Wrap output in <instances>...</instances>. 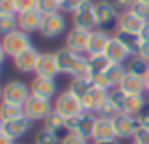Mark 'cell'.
Listing matches in <instances>:
<instances>
[{"mask_svg":"<svg viewBox=\"0 0 149 144\" xmlns=\"http://www.w3.org/2000/svg\"><path fill=\"white\" fill-rule=\"evenodd\" d=\"M113 123H114V130H116V139L118 141L134 139V136L141 129L139 116H134V115H128V113H118L113 118Z\"/></svg>","mask_w":149,"mask_h":144,"instance_id":"5b68a950","label":"cell"},{"mask_svg":"<svg viewBox=\"0 0 149 144\" xmlns=\"http://www.w3.org/2000/svg\"><path fill=\"white\" fill-rule=\"evenodd\" d=\"M148 104H149V101L144 97V94L127 96V99H125V106H123V113H128V115L139 116V115L146 109Z\"/></svg>","mask_w":149,"mask_h":144,"instance_id":"d4e9b609","label":"cell"},{"mask_svg":"<svg viewBox=\"0 0 149 144\" xmlns=\"http://www.w3.org/2000/svg\"><path fill=\"white\" fill-rule=\"evenodd\" d=\"M125 99H127V94L123 90H120L118 87L109 90V101L116 106L118 113H123V106H125Z\"/></svg>","mask_w":149,"mask_h":144,"instance_id":"e575fe53","label":"cell"},{"mask_svg":"<svg viewBox=\"0 0 149 144\" xmlns=\"http://www.w3.org/2000/svg\"><path fill=\"white\" fill-rule=\"evenodd\" d=\"M141 2H144V3H149V0H141Z\"/></svg>","mask_w":149,"mask_h":144,"instance_id":"db71d44e","label":"cell"},{"mask_svg":"<svg viewBox=\"0 0 149 144\" xmlns=\"http://www.w3.org/2000/svg\"><path fill=\"white\" fill-rule=\"evenodd\" d=\"M111 33L104 31V30H92L90 31V40H88V50H87V56H92V54H104L109 40H111Z\"/></svg>","mask_w":149,"mask_h":144,"instance_id":"44dd1931","label":"cell"},{"mask_svg":"<svg viewBox=\"0 0 149 144\" xmlns=\"http://www.w3.org/2000/svg\"><path fill=\"white\" fill-rule=\"evenodd\" d=\"M95 120H97V115L88 113V111H83V113H80L76 116L66 118V132L78 134V136L92 141V132H94Z\"/></svg>","mask_w":149,"mask_h":144,"instance_id":"3957f363","label":"cell"},{"mask_svg":"<svg viewBox=\"0 0 149 144\" xmlns=\"http://www.w3.org/2000/svg\"><path fill=\"white\" fill-rule=\"evenodd\" d=\"M0 144H16L12 137H9L5 132H0Z\"/></svg>","mask_w":149,"mask_h":144,"instance_id":"7dc6e473","label":"cell"},{"mask_svg":"<svg viewBox=\"0 0 149 144\" xmlns=\"http://www.w3.org/2000/svg\"><path fill=\"white\" fill-rule=\"evenodd\" d=\"M139 36L142 38V42H149V21L144 23V26H142V30H141Z\"/></svg>","mask_w":149,"mask_h":144,"instance_id":"bcb514c9","label":"cell"},{"mask_svg":"<svg viewBox=\"0 0 149 144\" xmlns=\"http://www.w3.org/2000/svg\"><path fill=\"white\" fill-rule=\"evenodd\" d=\"M88 40H90V31L87 30H80V28H71L66 33L64 40V47L73 50L76 54H85L88 50Z\"/></svg>","mask_w":149,"mask_h":144,"instance_id":"8fae6325","label":"cell"},{"mask_svg":"<svg viewBox=\"0 0 149 144\" xmlns=\"http://www.w3.org/2000/svg\"><path fill=\"white\" fill-rule=\"evenodd\" d=\"M148 106H149V104H148Z\"/></svg>","mask_w":149,"mask_h":144,"instance_id":"6f0895ef","label":"cell"},{"mask_svg":"<svg viewBox=\"0 0 149 144\" xmlns=\"http://www.w3.org/2000/svg\"><path fill=\"white\" fill-rule=\"evenodd\" d=\"M127 70L130 73H134V75H137V76H142V78H144L146 73H148V70H149V61L142 59L141 56H134V57L128 59Z\"/></svg>","mask_w":149,"mask_h":144,"instance_id":"f546056e","label":"cell"},{"mask_svg":"<svg viewBox=\"0 0 149 144\" xmlns=\"http://www.w3.org/2000/svg\"><path fill=\"white\" fill-rule=\"evenodd\" d=\"M59 144H92V141H90V139H85V137H81V136H78V134H70V132H66V134L63 136V139H61Z\"/></svg>","mask_w":149,"mask_h":144,"instance_id":"8d00e7d4","label":"cell"},{"mask_svg":"<svg viewBox=\"0 0 149 144\" xmlns=\"http://www.w3.org/2000/svg\"><path fill=\"white\" fill-rule=\"evenodd\" d=\"M56 57L61 75H70L71 78L88 75V57L85 54H76L64 47L56 50Z\"/></svg>","mask_w":149,"mask_h":144,"instance_id":"6da1fadb","label":"cell"},{"mask_svg":"<svg viewBox=\"0 0 149 144\" xmlns=\"http://www.w3.org/2000/svg\"><path fill=\"white\" fill-rule=\"evenodd\" d=\"M127 66L125 64H111L108 70H106V78H108V82H109V85H111V89H116L120 83H121V80H123V76L127 75Z\"/></svg>","mask_w":149,"mask_h":144,"instance_id":"83f0119b","label":"cell"},{"mask_svg":"<svg viewBox=\"0 0 149 144\" xmlns=\"http://www.w3.org/2000/svg\"><path fill=\"white\" fill-rule=\"evenodd\" d=\"M118 17H120V12L108 0H97L95 2V24L99 30H104L108 33L116 31Z\"/></svg>","mask_w":149,"mask_h":144,"instance_id":"7a4b0ae2","label":"cell"},{"mask_svg":"<svg viewBox=\"0 0 149 144\" xmlns=\"http://www.w3.org/2000/svg\"><path fill=\"white\" fill-rule=\"evenodd\" d=\"M94 83H92V78L87 75V76H76V78H71L70 85H68V90L74 94L78 99H81L83 96H87L90 90H92Z\"/></svg>","mask_w":149,"mask_h":144,"instance_id":"cb8c5ba5","label":"cell"},{"mask_svg":"<svg viewBox=\"0 0 149 144\" xmlns=\"http://www.w3.org/2000/svg\"><path fill=\"white\" fill-rule=\"evenodd\" d=\"M116 139V130H114V123L109 118H99L95 120L94 125V132H92V143L97 141H113Z\"/></svg>","mask_w":149,"mask_h":144,"instance_id":"ffe728a7","label":"cell"},{"mask_svg":"<svg viewBox=\"0 0 149 144\" xmlns=\"http://www.w3.org/2000/svg\"><path fill=\"white\" fill-rule=\"evenodd\" d=\"M57 2H61V3H63V0H57Z\"/></svg>","mask_w":149,"mask_h":144,"instance_id":"11a10c76","label":"cell"},{"mask_svg":"<svg viewBox=\"0 0 149 144\" xmlns=\"http://www.w3.org/2000/svg\"><path fill=\"white\" fill-rule=\"evenodd\" d=\"M114 36L123 43V47L128 50L130 57L134 56H139V50H141V45H142V38L135 33H125V31H114Z\"/></svg>","mask_w":149,"mask_h":144,"instance_id":"603a6c76","label":"cell"},{"mask_svg":"<svg viewBox=\"0 0 149 144\" xmlns=\"http://www.w3.org/2000/svg\"><path fill=\"white\" fill-rule=\"evenodd\" d=\"M92 83H94V87L111 90V85H109V82H108V78H106L104 73H102V75H97V76H92Z\"/></svg>","mask_w":149,"mask_h":144,"instance_id":"7bdbcfd3","label":"cell"},{"mask_svg":"<svg viewBox=\"0 0 149 144\" xmlns=\"http://www.w3.org/2000/svg\"><path fill=\"white\" fill-rule=\"evenodd\" d=\"M87 57H88V76L90 78L106 73V70L111 66V61L104 54H92Z\"/></svg>","mask_w":149,"mask_h":144,"instance_id":"484cf974","label":"cell"},{"mask_svg":"<svg viewBox=\"0 0 149 144\" xmlns=\"http://www.w3.org/2000/svg\"><path fill=\"white\" fill-rule=\"evenodd\" d=\"M146 21L139 19L132 10H125V12H120V17H118V28L116 31H125V33H135L139 35L142 26H144Z\"/></svg>","mask_w":149,"mask_h":144,"instance_id":"d6986e66","label":"cell"},{"mask_svg":"<svg viewBox=\"0 0 149 144\" xmlns=\"http://www.w3.org/2000/svg\"><path fill=\"white\" fill-rule=\"evenodd\" d=\"M104 56L111 61V64H125L130 59L128 50L123 47V43L114 35L111 36V40H109V43H108V47L104 50Z\"/></svg>","mask_w":149,"mask_h":144,"instance_id":"ac0fdd59","label":"cell"},{"mask_svg":"<svg viewBox=\"0 0 149 144\" xmlns=\"http://www.w3.org/2000/svg\"><path fill=\"white\" fill-rule=\"evenodd\" d=\"M0 14H7V16H17L16 0H0Z\"/></svg>","mask_w":149,"mask_h":144,"instance_id":"f35d334b","label":"cell"},{"mask_svg":"<svg viewBox=\"0 0 149 144\" xmlns=\"http://www.w3.org/2000/svg\"><path fill=\"white\" fill-rule=\"evenodd\" d=\"M139 56H141L142 59L149 61V42H142V45H141V50H139Z\"/></svg>","mask_w":149,"mask_h":144,"instance_id":"f6af8a7d","label":"cell"},{"mask_svg":"<svg viewBox=\"0 0 149 144\" xmlns=\"http://www.w3.org/2000/svg\"><path fill=\"white\" fill-rule=\"evenodd\" d=\"M95 115H97L99 118H109V120H113V118L118 115V109H116V106L108 99V101H104V103L99 106V109L95 111Z\"/></svg>","mask_w":149,"mask_h":144,"instance_id":"836d02e7","label":"cell"},{"mask_svg":"<svg viewBox=\"0 0 149 144\" xmlns=\"http://www.w3.org/2000/svg\"><path fill=\"white\" fill-rule=\"evenodd\" d=\"M24 115L28 118H31L33 122H43L52 111H54V103L50 99H43L38 96H30V99L24 103Z\"/></svg>","mask_w":149,"mask_h":144,"instance_id":"52a82bcc","label":"cell"},{"mask_svg":"<svg viewBox=\"0 0 149 144\" xmlns=\"http://www.w3.org/2000/svg\"><path fill=\"white\" fill-rule=\"evenodd\" d=\"M31 127H33V120L28 118L26 115H23V116H19V118H16V120L5 122V123H3V132H5L9 137H12L14 141H17V139H21V137H24V136L31 130Z\"/></svg>","mask_w":149,"mask_h":144,"instance_id":"2e32d148","label":"cell"},{"mask_svg":"<svg viewBox=\"0 0 149 144\" xmlns=\"http://www.w3.org/2000/svg\"><path fill=\"white\" fill-rule=\"evenodd\" d=\"M31 96V89L30 85H26L21 80H9L3 85V94H2V101L7 103H14L19 106H24V103L30 99Z\"/></svg>","mask_w":149,"mask_h":144,"instance_id":"8992f818","label":"cell"},{"mask_svg":"<svg viewBox=\"0 0 149 144\" xmlns=\"http://www.w3.org/2000/svg\"><path fill=\"white\" fill-rule=\"evenodd\" d=\"M2 94H3V87H0V103H2Z\"/></svg>","mask_w":149,"mask_h":144,"instance_id":"f5cc1de1","label":"cell"},{"mask_svg":"<svg viewBox=\"0 0 149 144\" xmlns=\"http://www.w3.org/2000/svg\"><path fill=\"white\" fill-rule=\"evenodd\" d=\"M144 83H146V94H149V70L146 73V76H144Z\"/></svg>","mask_w":149,"mask_h":144,"instance_id":"f907efd6","label":"cell"},{"mask_svg":"<svg viewBox=\"0 0 149 144\" xmlns=\"http://www.w3.org/2000/svg\"><path fill=\"white\" fill-rule=\"evenodd\" d=\"M38 57H40V52L31 45V47L26 49L24 52L17 54V56L12 59V63H14V68H16L19 73H23V75H30V73H35Z\"/></svg>","mask_w":149,"mask_h":144,"instance_id":"9a60e30c","label":"cell"},{"mask_svg":"<svg viewBox=\"0 0 149 144\" xmlns=\"http://www.w3.org/2000/svg\"><path fill=\"white\" fill-rule=\"evenodd\" d=\"M0 132H3V120L0 118Z\"/></svg>","mask_w":149,"mask_h":144,"instance_id":"816d5d0a","label":"cell"},{"mask_svg":"<svg viewBox=\"0 0 149 144\" xmlns=\"http://www.w3.org/2000/svg\"><path fill=\"white\" fill-rule=\"evenodd\" d=\"M130 10L142 21H149V3H144L141 0H135L134 5L130 7Z\"/></svg>","mask_w":149,"mask_h":144,"instance_id":"d590c367","label":"cell"},{"mask_svg":"<svg viewBox=\"0 0 149 144\" xmlns=\"http://www.w3.org/2000/svg\"><path fill=\"white\" fill-rule=\"evenodd\" d=\"M139 122H141V127L144 129H149V108L144 109L141 115H139Z\"/></svg>","mask_w":149,"mask_h":144,"instance_id":"ee69618b","label":"cell"},{"mask_svg":"<svg viewBox=\"0 0 149 144\" xmlns=\"http://www.w3.org/2000/svg\"><path fill=\"white\" fill-rule=\"evenodd\" d=\"M54 109L57 113H61L64 118H71V116H76V115L83 113L80 99L74 94H71L70 90H64V92H61V94L56 96V99H54Z\"/></svg>","mask_w":149,"mask_h":144,"instance_id":"ba28073f","label":"cell"},{"mask_svg":"<svg viewBox=\"0 0 149 144\" xmlns=\"http://www.w3.org/2000/svg\"><path fill=\"white\" fill-rule=\"evenodd\" d=\"M37 9L43 16H50V14L61 12V2H57V0H37Z\"/></svg>","mask_w":149,"mask_h":144,"instance_id":"d6a6232c","label":"cell"},{"mask_svg":"<svg viewBox=\"0 0 149 144\" xmlns=\"http://www.w3.org/2000/svg\"><path fill=\"white\" fill-rule=\"evenodd\" d=\"M17 16H7V14H0V36H5L12 33L14 30H17Z\"/></svg>","mask_w":149,"mask_h":144,"instance_id":"4dcf8cb0","label":"cell"},{"mask_svg":"<svg viewBox=\"0 0 149 144\" xmlns=\"http://www.w3.org/2000/svg\"><path fill=\"white\" fill-rule=\"evenodd\" d=\"M71 21H73V28L80 30H87L92 31L97 28L95 24V2H87L85 5H81L80 9H76L71 14Z\"/></svg>","mask_w":149,"mask_h":144,"instance_id":"9c48e42d","label":"cell"},{"mask_svg":"<svg viewBox=\"0 0 149 144\" xmlns=\"http://www.w3.org/2000/svg\"><path fill=\"white\" fill-rule=\"evenodd\" d=\"M59 143L61 141H59L57 134L49 130V129H45V127H42L35 134V144H59Z\"/></svg>","mask_w":149,"mask_h":144,"instance_id":"1f68e13d","label":"cell"},{"mask_svg":"<svg viewBox=\"0 0 149 144\" xmlns=\"http://www.w3.org/2000/svg\"><path fill=\"white\" fill-rule=\"evenodd\" d=\"M43 14L38 10V9H31V10H26V12H19L17 14V24H19V30L26 31L28 35L38 31L40 33V28L43 24Z\"/></svg>","mask_w":149,"mask_h":144,"instance_id":"5bb4252c","label":"cell"},{"mask_svg":"<svg viewBox=\"0 0 149 144\" xmlns=\"http://www.w3.org/2000/svg\"><path fill=\"white\" fill-rule=\"evenodd\" d=\"M24 115V108L19 106V104H14V103H7V101H2L0 103V118L5 122H10V120H16L19 116Z\"/></svg>","mask_w":149,"mask_h":144,"instance_id":"4316f807","label":"cell"},{"mask_svg":"<svg viewBox=\"0 0 149 144\" xmlns=\"http://www.w3.org/2000/svg\"><path fill=\"white\" fill-rule=\"evenodd\" d=\"M108 99H109V90L99 89V87H92V90H90L87 96H83V97L80 99V103H81L83 111L95 113V111L99 109V106H101L104 101H108Z\"/></svg>","mask_w":149,"mask_h":144,"instance_id":"e0dca14e","label":"cell"},{"mask_svg":"<svg viewBox=\"0 0 149 144\" xmlns=\"http://www.w3.org/2000/svg\"><path fill=\"white\" fill-rule=\"evenodd\" d=\"M16 7H17V14L26 12V10L37 9V0H16Z\"/></svg>","mask_w":149,"mask_h":144,"instance_id":"60d3db41","label":"cell"},{"mask_svg":"<svg viewBox=\"0 0 149 144\" xmlns=\"http://www.w3.org/2000/svg\"><path fill=\"white\" fill-rule=\"evenodd\" d=\"M120 90H123L127 96H137V94H146V83L142 76H137L134 73L127 71V75L123 76L121 83L118 85Z\"/></svg>","mask_w":149,"mask_h":144,"instance_id":"7402d4cb","label":"cell"},{"mask_svg":"<svg viewBox=\"0 0 149 144\" xmlns=\"http://www.w3.org/2000/svg\"><path fill=\"white\" fill-rule=\"evenodd\" d=\"M31 94L43 97V99H56L57 96V82L56 78H43V76H33L31 83H30Z\"/></svg>","mask_w":149,"mask_h":144,"instance_id":"4fadbf2b","label":"cell"},{"mask_svg":"<svg viewBox=\"0 0 149 144\" xmlns=\"http://www.w3.org/2000/svg\"><path fill=\"white\" fill-rule=\"evenodd\" d=\"M5 57H7V54H5V49H3V45H2V42H0V66L5 63Z\"/></svg>","mask_w":149,"mask_h":144,"instance_id":"c3c4849f","label":"cell"},{"mask_svg":"<svg viewBox=\"0 0 149 144\" xmlns=\"http://www.w3.org/2000/svg\"><path fill=\"white\" fill-rule=\"evenodd\" d=\"M43 127L57 134V132H61V130H66V118H64L61 113H57V111L54 109V111L43 120Z\"/></svg>","mask_w":149,"mask_h":144,"instance_id":"f1b7e54d","label":"cell"},{"mask_svg":"<svg viewBox=\"0 0 149 144\" xmlns=\"http://www.w3.org/2000/svg\"><path fill=\"white\" fill-rule=\"evenodd\" d=\"M132 144H135V143H132Z\"/></svg>","mask_w":149,"mask_h":144,"instance_id":"9f6ffc18","label":"cell"},{"mask_svg":"<svg viewBox=\"0 0 149 144\" xmlns=\"http://www.w3.org/2000/svg\"><path fill=\"white\" fill-rule=\"evenodd\" d=\"M2 45H3V49H5V54H7V57H16L17 54H21V52H24L26 49H30L33 43H31V36L28 35L26 31H23V30H14L12 33H9V35L2 36Z\"/></svg>","mask_w":149,"mask_h":144,"instance_id":"277c9868","label":"cell"},{"mask_svg":"<svg viewBox=\"0 0 149 144\" xmlns=\"http://www.w3.org/2000/svg\"><path fill=\"white\" fill-rule=\"evenodd\" d=\"M113 7L118 10V12H125V10H130V7L134 5L135 0H108Z\"/></svg>","mask_w":149,"mask_h":144,"instance_id":"ab89813d","label":"cell"},{"mask_svg":"<svg viewBox=\"0 0 149 144\" xmlns=\"http://www.w3.org/2000/svg\"><path fill=\"white\" fill-rule=\"evenodd\" d=\"M92 144H120L118 139H113V141H97V143H92Z\"/></svg>","mask_w":149,"mask_h":144,"instance_id":"681fc988","label":"cell"},{"mask_svg":"<svg viewBox=\"0 0 149 144\" xmlns=\"http://www.w3.org/2000/svg\"><path fill=\"white\" fill-rule=\"evenodd\" d=\"M57 75H61V73H59V66H57L56 52H40L37 68H35V76L56 78Z\"/></svg>","mask_w":149,"mask_h":144,"instance_id":"7c38bea8","label":"cell"},{"mask_svg":"<svg viewBox=\"0 0 149 144\" xmlns=\"http://www.w3.org/2000/svg\"><path fill=\"white\" fill-rule=\"evenodd\" d=\"M87 2H90V0H63V3H61V10H63V12H70V14H73L76 9H80V7L85 5Z\"/></svg>","mask_w":149,"mask_h":144,"instance_id":"74e56055","label":"cell"},{"mask_svg":"<svg viewBox=\"0 0 149 144\" xmlns=\"http://www.w3.org/2000/svg\"><path fill=\"white\" fill-rule=\"evenodd\" d=\"M66 26H68V21L64 17L63 12H56V14H50V16H45L43 17V24L40 28V35L43 38H57L66 31Z\"/></svg>","mask_w":149,"mask_h":144,"instance_id":"30bf717a","label":"cell"},{"mask_svg":"<svg viewBox=\"0 0 149 144\" xmlns=\"http://www.w3.org/2000/svg\"><path fill=\"white\" fill-rule=\"evenodd\" d=\"M132 143H135V144H149V129L141 127V129H139V132L134 136Z\"/></svg>","mask_w":149,"mask_h":144,"instance_id":"b9f144b4","label":"cell"}]
</instances>
